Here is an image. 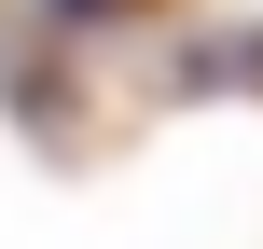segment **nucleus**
Listing matches in <instances>:
<instances>
[{"label":"nucleus","mask_w":263,"mask_h":249,"mask_svg":"<svg viewBox=\"0 0 263 249\" xmlns=\"http://www.w3.org/2000/svg\"><path fill=\"white\" fill-rule=\"evenodd\" d=\"M55 14H111V0H55Z\"/></svg>","instance_id":"1"}]
</instances>
